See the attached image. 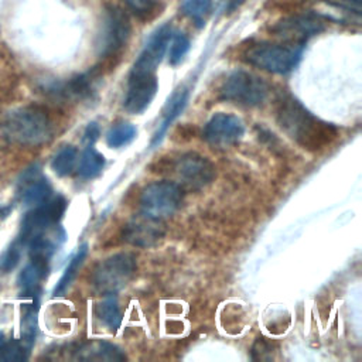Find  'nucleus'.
I'll return each mask as SVG.
<instances>
[{"label": "nucleus", "instance_id": "nucleus-23", "mask_svg": "<svg viewBox=\"0 0 362 362\" xmlns=\"http://www.w3.org/2000/svg\"><path fill=\"white\" fill-rule=\"evenodd\" d=\"M95 78H96L95 71L78 75L65 85V88L62 89V93L69 96H76V98H86L92 93Z\"/></svg>", "mask_w": 362, "mask_h": 362}, {"label": "nucleus", "instance_id": "nucleus-5", "mask_svg": "<svg viewBox=\"0 0 362 362\" xmlns=\"http://www.w3.org/2000/svg\"><path fill=\"white\" fill-rule=\"evenodd\" d=\"M184 199V189L174 181H156L143 188L140 194V208L141 212L157 218L164 219L173 215Z\"/></svg>", "mask_w": 362, "mask_h": 362}, {"label": "nucleus", "instance_id": "nucleus-24", "mask_svg": "<svg viewBox=\"0 0 362 362\" xmlns=\"http://www.w3.org/2000/svg\"><path fill=\"white\" fill-rule=\"evenodd\" d=\"M136 127L132 123H117L116 126L110 127L106 134V143L109 147H122L129 144L136 137Z\"/></svg>", "mask_w": 362, "mask_h": 362}, {"label": "nucleus", "instance_id": "nucleus-8", "mask_svg": "<svg viewBox=\"0 0 362 362\" xmlns=\"http://www.w3.org/2000/svg\"><path fill=\"white\" fill-rule=\"evenodd\" d=\"M167 168H173L185 185L195 189L208 185L215 178L214 164L195 151L181 154L178 158L170 161Z\"/></svg>", "mask_w": 362, "mask_h": 362}, {"label": "nucleus", "instance_id": "nucleus-11", "mask_svg": "<svg viewBox=\"0 0 362 362\" xmlns=\"http://www.w3.org/2000/svg\"><path fill=\"white\" fill-rule=\"evenodd\" d=\"M245 133L243 122L230 113H215L204 127V139L212 146H230Z\"/></svg>", "mask_w": 362, "mask_h": 362}, {"label": "nucleus", "instance_id": "nucleus-13", "mask_svg": "<svg viewBox=\"0 0 362 362\" xmlns=\"http://www.w3.org/2000/svg\"><path fill=\"white\" fill-rule=\"evenodd\" d=\"M158 89V82L154 74L130 75L129 88L124 98V109L129 113H141L147 109Z\"/></svg>", "mask_w": 362, "mask_h": 362}, {"label": "nucleus", "instance_id": "nucleus-30", "mask_svg": "<svg viewBox=\"0 0 362 362\" xmlns=\"http://www.w3.org/2000/svg\"><path fill=\"white\" fill-rule=\"evenodd\" d=\"M99 134H100L99 126H98L95 122H92V123H89V124L86 126V129H85V132H83V141H85L88 146H92V144L98 140Z\"/></svg>", "mask_w": 362, "mask_h": 362}, {"label": "nucleus", "instance_id": "nucleus-31", "mask_svg": "<svg viewBox=\"0 0 362 362\" xmlns=\"http://www.w3.org/2000/svg\"><path fill=\"white\" fill-rule=\"evenodd\" d=\"M10 211H11V206H10V205H0V216H1V218L7 216V215L10 214Z\"/></svg>", "mask_w": 362, "mask_h": 362}, {"label": "nucleus", "instance_id": "nucleus-20", "mask_svg": "<svg viewBox=\"0 0 362 362\" xmlns=\"http://www.w3.org/2000/svg\"><path fill=\"white\" fill-rule=\"evenodd\" d=\"M103 167H105V157L92 146H86L78 164V175L81 178L89 180L99 175Z\"/></svg>", "mask_w": 362, "mask_h": 362}, {"label": "nucleus", "instance_id": "nucleus-32", "mask_svg": "<svg viewBox=\"0 0 362 362\" xmlns=\"http://www.w3.org/2000/svg\"><path fill=\"white\" fill-rule=\"evenodd\" d=\"M345 3H348L351 7H355L356 11H359V7H361V0H342Z\"/></svg>", "mask_w": 362, "mask_h": 362}, {"label": "nucleus", "instance_id": "nucleus-4", "mask_svg": "<svg viewBox=\"0 0 362 362\" xmlns=\"http://www.w3.org/2000/svg\"><path fill=\"white\" fill-rule=\"evenodd\" d=\"M136 269L134 255L127 252L112 255L98 263L92 273V284L103 296L115 294L130 281Z\"/></svg>", "mask_w": 362, "mask_h": 362}, {"label": "nucleus", "instance_id": "nucleus-10", "mask_svg": "<svg viewBox=\"0 0 362 362\" xmlns=\"http://www.w3.org/2000/svg\"><path fill=\"white\" fill-rule=\"evenodd\" d=\"M130 35V23L127 16L116 6L106 8L105 24L102 31L100 52L103 57H112L120 51Z\"/></svg>", "mask_w": 362, "mask_h": 362}, {"label": "nucleus", "instance_id": "nucleus-3", "mask_svg": "<svg viewBox=\"0 0 362 362\" xmlns=\"http://www.w3.org/2000/svg\"><path fill=\"white\" fill-rule=\"evenodd\" d=\"M304 44H272L260 42L246 49L245 58L249 64L273 74L293 71L301 59Z\"/></svg>", "mask_w": 362, "mask_h": 362}, {"label": "nucleus", "instance_id": "nucleus-12", "mask_svg": "<svg viewBox=\"0 0 362 362\" xmlns=\"http://www.w3.org/2000/svg\"><path fill=\"white\" fill-rule=\"evenodd\" d=\"M170 40H171V27L168 24H164L160 28H157L156 33L150 37V40L144 45L139 58L136 59L130 75L154 74V69L161 62L167 51V45Z\"/></svg>", "mask_w": 362, "mask_h": 362}, {"label": "nucleus", "instance_id": "nucleus-17", "mask_svg": "<svg viewBox=\"0 0 362 362\" xmlns=\"http://www.w3.org/2000/svg\"><path fill=\"white\" fill-rule=\"evenodd\" d=\"M78 359H96V361H124L126 355L124 352L116 346L115 344L106 342V341H96V342H88L82 344L75 349Z\"/></svg>", "mask_w": 362, "mask_h": 362}, {"label": "nucleus", "instance_id": "nucleus-15", "mask_svg": "<svg viewBox=\"0 0 362 362\" xmlns=\"http://www.w3.org/2000/svg\"><path fill=\"white\" fill-rule=\"evenodd\" d=\"M52 187L38 170L30 168L25 171L20 182V199L24 205H40L51 198Z\"/></svg>", "mask_w": 362, "mask_h": 362}, {"label": "nucleus", "instance_id": "nucleus-25", "mask_svg": "<svg viewBox=\"0 0 362 362\" xmlns=\"http://www.w3.org/2000/svg\"><path fill=\"white\" fill-rule=\"evenodd\" d=\"M212 7L211 0H184L182 11L192 18L198 25H202L204 18L209 14Z\"/></svg>", "mask_w": 362, "mask_h": 362}, {"label": "nucleus", "instance_id": "nucleus-9", "mask_svg": "<svg viewBox=\"0 0 362 362\" xmlns=\"http://www.w3.org/2000/svg\"><path fill=\"white\" fill-rule=\"evenodd\" d=\"M165 235L163 219L148 216L141 212L132 218L122 229V239L137 247L157 245Z\"/></svg>", "mask_w": 362, "mask_h": 362}, {"label": "nucleus", "instance_id": "nucleus-33", "mask_svg": "<svg viewBox=\"0 0 362 362\" xmlns=\"http://www.w3.org/2000/svg\"><path fill=\"white\" fill-rule=\"evenodd\" d=\"M4 345H6V337H4V334L0 331V354H1L3 348H4Z\"/></svg>", "mask_w": 362, "mask_h": 362}, {"label": "nucleus", "instance_id": "nucleus-28", "mask_svg": "<svg viewBox=\"0 0 362 362\" xmlns=\"http://www.w3.org/2000/svg\"><path fill=\"white\" fill-rule=\"evenodd\" d=\"M188 49H189V40L181 33L175 34L171 40V45L168 49L170 64L177 65L184 58V55L188 52Z\"/></svg>", "mask_w": 362, "mask_h": 362}, {"label": "nucleus", "instance_id": "nucleus-1", "mask_svg": "<svg viewBox=\"0 0 362 362\" xmlns=\"http://www.w3.org/2000/svg\"><path fill=\"white\" fill-rule=\"evenodd\" d=\"M276 119L283 132L308 151L327 147L338 136V129L334 124L315 117L291 96L279 103Z\"/></svg>", "mask_w": 362, "mask_h": 362}, {"label": "nucleus", "instance_id": "nucleus-22", "mask_svg": "<svg viewBox=\"0 0 362 362\" xmlns=\"http://www.w3.org/2000/svg\"><path fill=\"white\" fill-rule=\"evenodd\" d=\"M78 151L74 146H64L52 158L51 167L59 177H66L72 173L76 163Z\"/></svg>", "mask_w": 362, "mask_h": 362}, {"label": "nucleus", "instance_id": "nucleus-26", "mask_svg": "<svg viewBox=\"0 0 362 362\" xmlns=\"http://www.w3.org/2000/svg\"><path fill=\"white\" fill-rule=\"evenodd\" d=\"M30 348L31 345H28L24 341H11L4 345L0 354V361H10V362L25 361L28 356Z\"/></svg>", "mask_w": 362, "mask_h": 362}, {"label": "nucleus", "instance_id": "nucleus-2", "mask_svg": "<svg viewBox=\"0 0 362 362\" xmlns=\"http://www.w3.org/2000/svg\"><path fill=\"white\" fill-rule=\"evenodd\" d=\"M4 134L24 146H38L52 137V122L38 106H25L8 112L3 120Z\"/></svg>", "mask_w": 362, "mask_h": 362}, {"label": "nucleus", "instance_id": "nucleus-6", "mask_svg": "<svg viewBox=\"0 0 362 362\" xmlns=\"http://www.w3.org/2000/svg\"><path fill=\"white\" fill-rule=\"evenodd\" d=\"M269 88L266 82L246 71L232 72L221 88V99L240 106H259L264 102Z\"/></svg>", "mask_w": 362, "mask_h": 362}, {"label": "nucleus", "instance_id": "nucleus-27", "mask_svg": "<svg viewBox=\"0 0 362 362\" xmlns=\"http://www.w3.org/2000/svg\"><path fill=\"white\" fill-rule=\"evenodd\" d=\"M23 245L18 239H16L0 256V270L1 272H11L20 262Z\"/></svg>", "mask_w": 362, "mask_h": 362}, {"label": "nucleus", "instance_id": "nucleus-14", "mask_svg": "<svg viewBox=\"0 0 362 362\" xmlns=\"http://www.w3.org/2000/svg\"><path fill=\"white\" fill-rule=\"evenodd\" d=\"M322 30H324V23L317 17L297 16L279 23L273 31L277 33V35L294 40L298 44H304L307 37L318 34Z\"/></svg>", "mask_w": 362, "mask_h": 362}, {"label": "nucleus", "instance_id": "nucleus-21", "mask_svg": "<svg viewBox=\"0 0 362 362\" xmlns=\"http://www.w3.org/2000/svg\"><path fill=\"white\" fill-rule=\"evenodd\" d=\"M86 255H88V245L85 243V245H82V246L76 250L75 256L71 259V262H69L68 266L65 267L64 274L61 276L59 281L57 283V286H55V288H54V296H61V294L65 293V290L69 287V284H71L72 280L75 279V276H76L79 267L82 266V263H83Z\"/></svg>", "mask_w": 362, "mask_h": 362}, {"label": "nucleus", "instance_id": "nucleus-19", "mask_svg": "<svg viewBox=\"0 0 362 362\" xmlns=\"http://www.w3.org/2000/svg\"><path fill=\"white\" fill-rule=\"evenodd\" d=\"M95 314L98 320L110 331H116L122 324V313L113 294H107L106 298L96 305Z\"/></svg>", "mask_w": 362, "mask_h": 362}, {"label": "nucleus", "instance_id": "nucleus-16", "mask_svg": "<svg viewBox=\"0 0 362 362\" xmlns=\"http://www.w3.org/2000/svg\"><path fill=\"white\" fill-rule=\"evenodd\" d=\"M188 98H189V92L187 88H181L178 89L171 98L170 100L167 102L164 110H163V119H161V123L158 126V129L156 130L154 136H153V140H151V146H156L161 141V139L164 137L165 132L168 130L170 124L180 116V113L184 110V107L187 106V102H188Z\"/></svg>", "mask_w": 362, "mask_h": 362}, {"label": "nucleus", "instance_id": "nucleus-29", "mask_svg": "<svg viewBox=\"0 0 362 362\" xmlns=\"http://www.w3.org/2000/svg\"><path fill=\"white\" fill-rule=\"evenodd\" d=\"M124 3L137 17L146 18L156 10L158 0H124Z\"/></svg>", "mask_w": 362, "mask_h": 362}, {"label": "nucleus", "instance_id": "nucleus-7", "mask_svg": "<svg viewBox=\"0 0 362 362\" xmlns=\"http://www.w3.org/2000/svg\"><path fill=\"white\" fill-rule=\"evenodd\" d=\"M65 209L66 199L62 195H57L37 205L35 209L30 211L24 216L21 222V230L17 239L21 242L23 246H28L31 240L47 232L51 225L57 223L62 218Z\"/></svg>", "mask_w": 362, "mask_h": 362}, {"label": "nucleus", "instance_id": "nucleus-18", "mask_svg": "<svg viewBox=\"0 0 362 362\" xmlns=\"http://www.w3.org/2000/svg\"><path fill=\"white\" fill-rule=\"evenodd\" d=\"M48 272V262L47 260H38L31 259V262L21 270L18 276V287L21 290L23 296L38 298V287L41 280L47 276Z\"/></svg>", "mask_w": 362, "mask_h": 362}]
</instances>
